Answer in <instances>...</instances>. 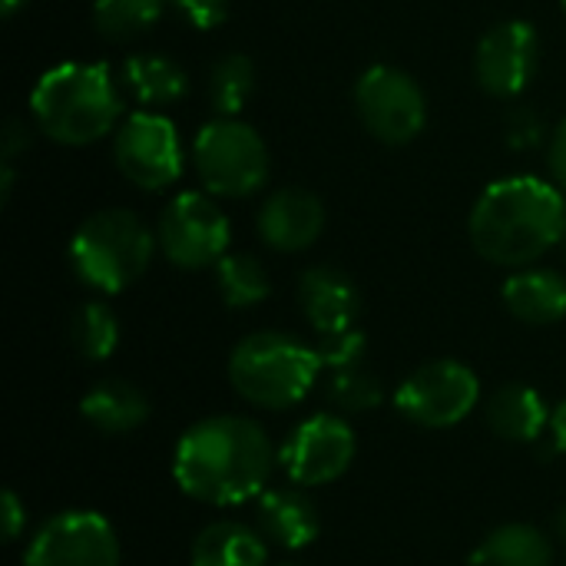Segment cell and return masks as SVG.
<instances>
[{
  "mask_svg": "<svg viewBox=\"0 0 566 566\" xmlns=\"http://www.w3.org/2000/svg\"><path fill=\"white\" fill-rule=\"evenodd\" d=\"M507 312L524 325H554L566 318V275L557 269H517L501 289Z\"/></svg>",
  "mask_w": 566,
  "mask_h": 566,
  "instance_id": "cell-17",
  "label": "cell"
},
{
  "mask_svg": "<svg viewBox=\"0 0 566 566\" xmlns=\"http://www.w3.org/2000/svg\"><path fill=\"white\" fill-rule=\"evenodd\" d=\"M560 7H564V17H566V0H560Z\"/></svg>",
  "mask_w": 566,
  "mask_h": 566,
  "instance_id": "cell-37",
  "label": "cell"
},
{
  "mask_svg": "<svg viewBox=\"0 0 566 566\" xmlns=\"http://www.w3.org/2000/svg\"><path fill=\"white\" fill-rule=\"evenodd\" d=\"M23 566H119V541L103 514L63 511L33 531Z\"/></svg>",
  "mask_w": 566,
  "mask_h": 566,
  "instance_id": "cell-12",
  "label": "cell"
},
{
  "mask_svg": "<svg viewBox=\"0 0 566 566\" xmlns=\"http://www.w3.org/2000/svg\"><path fill=\"white\" fill-rule=\"evenodd\" d=\"M322 371L318 348L285 332H255L229 355V381L235 395L255 408L285 411L308 398Z\"/></svg>",
  "mask_w": 566,
  "mask_h": 566,
  "instance_id": "cell-4",
  "label": "cell"
},
{
  "mask_svg": "<svg viewBox=\"0 0 566 566\" xmlns=\"http://www.w3.org/2000/svg\"><path fill=\"white\" fill-rule=\"evenodd\" d=\"M169 0H93V27L103 40L129 43L143 33H149Z\"/></svg>",
  "mask_w": 566,
  "mask_h": 566,
  "instance_id": "cell-23",
  "label": "cell"
},
{
  "mask_svg": "<svg viewBox=\"0 0 566 566\" xmlns=\"http://www.w3.org/2000/svg\"><path fill=\"white\" fill-rule=\"evenodd\" d=\"M169 7L196 30H216L229 20V0H169Z\"/></svg>",
  "mask_w": 566,
  "mask_h": 566,
  "instance_id": "cell-29",
  "label": "cell"
},
{
  "mask_svg": "<svg viewBox=\"0 0 566 566\" xmlns=\"http://www.w3.org/2000/svg\"><path fill=\"white\" fill-rule=\"evenodd\" d=\"M27 3H30V0H0V13H3V17L10 20V17H13V13H17L20 7H27Z\"/></svg>",
  "mask_w": 566,
  "mask_h": 566,
  "instance_id": "cell-35",
  "label": "cell"
},
{
  "mask_svg": "<svg viewBox=\"0 0 566 566\" xmlns=\"http://www.w3.org/2000/svg\"><path fill=\"white\" fill-rule=\"evenodd\" d=\"M216 285L229 308H252L272 292L265 265L249 252H226L216 262Z\"/></svg>",
  "mask_w": 566,
  "mask_h": 566,
  "instance_id": "cell-24",
  "label": "cell"
},
{
  "mask_svg": "<svg viewBox=\"0 0 566 566\" xmlns=\"http://www.w3.org/2000/svg\"><path fill=\"white\" fill-rule=\"evenodd\" d=\"M156 232L129 209H99L80 222L70 239L76 279L103 295L129 289L153 262Z\"/></svg>",
  "mask_w": 566,
  "mask_h": 566,
  "instance_id": "cell-5",
  "label": "cell"
},
{
  "mask_svg": "<svg viewBox=\"0 0 566 566\" xmlns=\"http://www.w3.org/2000/svg\"><path fill=\"white\" fill-rule=\"evenodd\" d=\"M315 348H318L322 368L345 371V368H361L365 365L368 338H365V332L348 328V332H338V335H322Z\"/></svg>",
  "mask_w": 566,
  "mask_h": 566,
  "instance_id": "cell-28",
  "label": "cell"
},
{
  "mask_svg": "<svg viewBox=\"0 0 566 566\" xmlns=\"http://www.w3.org/2000/svg\"><path fill=\"white\" fill-rule=\"evenodd\" d=\"M554 527H557V537H560V544L566 547V507L557 514V521H554Z\"/></svg>",
  "mask_w": 566,
  "mask_h": 566,
  "instance_id": "cell-36",
  "label": "cell"
},
{
  "mask_svg": "<svg viewBox=\"0 0 566 566\" xmlns=\"http://www.w3.org/2000/svg\"><path fill=\"white\" fill-rule=\"evenodd\" d=\"M113 163L126 182L143 192H163L182 176V143L176 123L159 109L123 116L113 133Z\"/></svg>",
  "mask_w": 566,
  "mask_h": 566,
  "instance_id": "cell-9",
  "label": "cell"
},
{
  "mask_svg": "<svg viewBox=\"0 0 566 566\" xmlns=\"http://www.w3.org/2000/svg\"><path fill=\"white\" fill-rule=\"evenodd\" d=\"M481 398V381L478 375L454 358H438L411 371L398 391H395V408L421 428H454L461 424Z\"/></svg>",
  "mask_w": 566,
  "mask_h": 566,
  "instance_id": "cell-10",
  "label": "cell"
},
{
  "mask_svg": "<svg viewBox=\"0 0 566 566\" xmlns=\"http://www.w3.org/2000/svg\"><path fill=\"white\" fill-rule=\"evenodd\" d=\"M355 431L342 415H312L279 448V464L295 488H322L338 481L355 461Z\"/></svg>",
  "mask_w": 566,
  "mask_h": 566,
  "instance_id": "cell-11",
  "label": "cell"
},
{
  "mask_svg": "<svg viewBox=\"0 0 566 566\" xmlns=\"http://www.w3.org/2000/svg\"><path fill=\"white\" fill-rule=\"evenodd\" d=\"M564 196L554 179L541 176H507L491 182L468 216L474 252L511 272L537 265L566 239Z\"/></svg>",
  "mask_w": 566,
  "mask_h": 566,
  "instance_id": "cell-2",
  "label": "cell"
},
{
  "mask_svg": "<svg viewBox=\"0 0 566 566\" xmlns=\"http://www.w3.org/2000/svg\"><path fill=\"white\" fill-rule=\"evenodd\" d=\"M298 305L315 335H338L358 328L361 292L358 285L335 265H312L298 279Z\"/></svg>",
  "mask_w": 566,
  "mask_h": 566,
  "instance_id": "cell-15",
  "label": "cell"
},
{
  "mask_svg": "<svg viewBox=\"0 0 566 566\" xmlns=\"http://www.w3.org/2000/svg\"><path fill=\"white\" fill-rule=\"evenodd\" d=\"M551 434H554V448L566 454V398L554 408V421H551Z\"/></svg>",
  "mask_w": 566,
  "mask_h": 566,
  "instance_id": "cell-34",
  "label": "cell"
},
{
  "mask_svg": "<svg viewBox=\"0 0 566 566\" xmlns=\"http://www.w3.org/2000/svg\"><path fill=\"white\" fill-rule=\"evenodd\" d=\"M504 136L514 149H534L544 139V119L531 106H517L504 119Z\"/></svg>",
  "mask_w": 566,
  "mask_h": 566,
  "instance_id": "cell-30",
  "label": "cell"
},
{
  "mask_svg": "<svg viewBox=\"0 0 566 566\" xmlns=\"http://www.w3.org/2000/svg\"><path fill=\"white\" fill-rule=\"evenodd\" d=\"M70 335H73V348L86 358V361H106L116 345H119V322H116V312L106 305V302H86L76 308L73 315V325H70Z\"/></svg>",
  "mask_w": 566,
  "mask_h": 566,
  "instance_id": "cell-26",
  "label": "cell"
},
{
  "mask_svg": "<svg viewBox=\"0 0 566 566\" xmlns=\"http://www.w3.org/2000/svg\"><path fill=\"white\" fill-rule=\"evenodd\" d=\"M123 86L143 109L176 106L189 93V73L169 53H133L123 63Z\"/></svg>",
  "mask_w": 566,
  "mask_h": 566,
  "instance_id": "cell-18",
  "label": "cell"
},
{
  "mask_svg": "<svg viewBox=\"0 0 566 566\" xmlns=\"http://www.w3.org/2000/svg\"><path fill=\"white\" fill-rule=\"evenodd\" d=\"M80 415L86 418V424H93L103 434H126L149 418V401L136 385L109 378L83 395Z\"/></svg>",
  "mask_w": 566,
  "mask_h": 566,
  "instance_id": "cell-21",
  "label": "cell"
},
{
  "mask_svg": "<svg viewBox=\"0 0 566 566\" xmlns=\"http://www.w3.org/2000/svg\"><path fill=\"white\" fill-rule=\"evenodd\" d=\"M192 169L216 199L255 196L269 179V146L239 116H216L192 139Z\"/></svg>",
  "mask_w": 566,
  "mask_h": 566,
  "instance_id": "cell-6",
  "label": "cell"
},
{
  "mask_svg": "<svg viewBox=\"0 0 566 566\" xmlns=\"http://www.w3.org/2000/svg\"><path fill=\"white\" fill-rule=\"evenodd\" d=\"M216 116H239L255 93V63L245 53H226L212 63L206 83Z\"/></svg>",
  "mask_w": 566,
  "mask_h": 566,
  "instance_id": "cell-25",
  "label": "cell"
},
{
  "mask_svg": "<svg viewBox=\"0 0 566 566\" xmlns=\"http://www.w3.org/2000/svg\"><path fill=\"white\" fill-rule=\"evenodd\" d=\"M328 401L342 411V415H368L375 408H381L385 401V388L375 375L361 368H345V371H332L328 378Z\"/></svg>",
  "mask_w": 566,
  "mask_h": 566,
  "instance_id": "cell-27",
  "label": "cell"
},
{
  "mask_svg": "<svg viewBox=\"0 0 566 566\" xmlns=\"http://www.w3.org/2000/svg\"><path fill=\"white\" fill-rule=\"evenodd\" d=\"M255 521H259V534L269 544H279L285 551H305L322 531L318 507L298 488L262 491L259 507H255Z\"/></svg>",
  "mask_w": 566,
  "mask_h": 566,
  "instance_id": "cell-16",
  "label": "cell"
},
{
  "mask_svg": "<svg viewBox=\"0 0 566 566\" xmlns=\"http://www.w3.org/2000/svg\"><path fill=\"white\" fill-rule=\"evenodd\" d=\"M355 113L378 143L405 146L428 123V96L408 70L375 63L355 80Z\"/></svg>",
  "mask_w": 566,
  "mask_h": 566,
  "instance_id": "cell-7",
  "label": "cell"
},
{
  "mask_svg": "<svg viewBox=\"0 0 566 566\" xmlns=\"http://www.w3.org/2000/svg\"><path fill=\"white\" fill-rule=\"evenodd\" d=\"M232 226L209 192H179L166 202L156 222V245L176 269H209L229 252Z\"/></svg>",
  "mask_w": 566,
  "mask_h": 566,
  "instance_id": "cell-8",
  "label": "cell"
},
{
  "mask_svg": "<svg viewBox=\"0 0 566 566\" xmlns=\"http://www.w3.org/2000/svg\"><path fill=\"white\" fill-rule=\"evenodd\" d=\"M541 66V36L527 20H504L494 23L474 53V73L488 96L514 99L521 96Z\"/></svg>",
  "mask_w": 566,
  "mask_h": 566,
  "instance_id": "cell-13",
  "label": "cell"
},
{
  "mask_svg": "<svg viewBox=\"0 0 566 566\" xmlns=\"http://www.w3.org/2000/svg\"><path fill=\"white\" fill-rule=\"evenodd\" d=\"M30 119L60 146H93L123 123L119 80L103 63H56L30 93Z\"/></svg>",
  "mask_w": 566,
  "mask_h": 566,
  "instance_id": "cell-3",
  "label": "cell"
},
{
  "mask_svg": "<svg viewBox=\"0 0 566 566\" xmlns=\"http://www.w3.org/2000/svg\"><path fill=\"white\" fill-rule=\"evenodd\" d=\"M285 566H289V564H285Z\"/></svg>",
  "mask_w": 566,
  "mask_h": 566,
  "instance_id": "cell-38",
  "label": "cell"
},
{
  "mask_svg": "<svg viewBox=\"0 0 566 566\" xmlns=\"http://www.w3.org/2000/svg\"><path fill=\"white\" fill-rule=\"evenodd\" d=\"M468 566H554V544L531 524H504L478 544Z\"/></svg>",
  "mask_w": 566,
  "mask_h": 566,
  "instance_id": "cell-22",
  "label": "cell"
},
{
  "mask_svg": "<svg viewBox=\"0 0 566 566\" xmlns=\"http://www.w3.org/2000/svg\"><path fill=\"white\" fill-rule=\"evenodd\" d=\"M23 527H27V507L20 504L17 491H3V534H7V541L10 544L20 541Z\"/></svg>",
  "mask_w": 566,
  "mask_h": 566,
  "instance_id": "cell-32",
  "label": "cell"
},
{
  "mask_svg": "<svg viewBox=\"0 0 566 566\" xmlns=\"http://www.w3.org/2000/svg\"><path fill=\"white\" fill-rule=\"evenodd\" d=\"M30 146V129L20 119H10L3 126V163H17V156Z\"/></svg>",
  "mask_w": 566,
  "mask_h": 566,
  "instance_id": "cell-33",
  "label": "cell"
},
{
  "mask_svg": "<svg viewBox=\"0 0 566 566\" xmlns=\"http://www.w3.org/2000/svg\"><path fill=\"white\" fill-rule=\"evenodd\" d=\"M275 451L262 424L239 415H216L182 431L172 451V478L192 501L235 507L259 501L272 478Z\"/></svg>",
  "mask_w": 566,
  "mask_h": 566,
  "instance_id": "cell-1",
  "label": "cell"
},
{
  "mask_svg": "<svg viewBox=\"0 0 566 566\" xmlns=\"http://www.w3.org/2000/svg\"><path fill=\"white\" fill-rule=\"evenodd\" d=\"M564 242H566V239H564Z\"/></svg>",
  "mask_w": 566,
  "mask_h": 566,
  "instance_id": "cell-39",
  "label": "cell"
},
{
  "mask_svg": "<svg viewBox=\"0 0 566 566\" xmlns=\"http://www.w3.org/2000/svg\"><path fill=\"white\" fill-rule=\"evenodd\" d=\"M259 239L275 252H305L318 242L325 229V206L305 186H279L272 189L255 212Z\"/></svg>",
  "mask_w": 566,
  "mask_h": 566,
  "instance_id": "cell-14",
  "label": "cell"
},
{
  "mask_svg": "<svg viewBox=\"0 0 566 566\" xmlns=\"http://www.w3.org/2000/svg\"><path fill=\"white\" fill-rule=\"evenodd\" d=\"M554 411L531 385H504L488 405V424L497 438L514 444H534L551 428Z\"/></svg>",
  "mask_w": 566,
  "mask_h": 566,
  "instance_id": "cell-19",
  "label": "cell"
},
{
  "mask_svg": "<svg viewBox=\"0 0 566 566\" xmlns=\"http://www.w3.org/2000/svg\"><path fill=\"white\" fill-rule=\"evenodd\" d=\"M192 566H265L269 547L265 537L235 521H216L199 531L189 551Z\"/></svg>",
  "mask_w": 566,
  "mask_h": 566,
  "instance_id": "cell-20",
  "label": "cell"
},
{
  "mask_svg": "<svg viewBox=\"0 0 566 566\" xmlns=\"http://www.w3.org/2000/svg\"><path fill=\"white\" fill-rule=\"evenodd\" d=\"M547 166H551V179L566 192V116L557 123V129L551 133V143H547Z\"/></svg>",
  "mask_w": 566,
  "mask_h": 566,
  "instance_id": "cell-31",
  "label": "cell"
}]
</instances>
